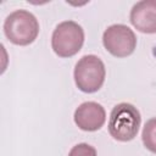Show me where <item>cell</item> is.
<instances>
[{
  "instance_id": "obj_1",
  "label": "cell",
  "mask_w": 156,
  "mask_h": 156,
  "mask_svg": "<svg viewBox=\"0 0 156 156\" xmlns=\"http://www.w3.org/2000/svg\"><path fill=\"white\" fill-rule=\"evenodd\" d=\"M140 122L141 117L138 108L132 104L121 102L111 111L108 133L118 141H130L136 136Z\"/></svg>"
},
{
  "instance_id": "obj_2",
  "label": "cell",
  "mask_w": 156,
  "mask_h": 156,
  "mask_svg": "<svg viewBox=\"0 0 156 156\" xmlns=\"http://www.w3.org/2000/svg\"><path fill=\"white\" fill-rule=\"evenodd\" d=\"M4 33L6 38L16 45H29L39 34V23L32 12L16 10L6 17Z\"/></svg>"
},
{
  "instance_id": "obj_3",
  "label": "cell",
  "mask_w": 156,
  "mask_h": 156,
  "mask_svg": "<svg viewBox=\"0 0 156 156\" xmlns=\"http://www.w3.org/2000/svg\"><path fill=\"white\" fill-rule=\"evenodd\" d=\"M84 30L74 21H63L56 26L51 37V48L60 57H71L83 46Z\"/></svg>"
},
{
  "instance_id": "obj_4",
  "label": "cell",
  "mask_w": 156,
  "mask_h": 156,
  "mask_svg": "<svg viewBox=\"0 0 156 156\" xmlns=\"http://www.w3.org/2000/svg\"><path fill=\"white\" fill-rule=\"evenodd\" d=\"M105 65L95 55L83 56L74 67L76 85L84 93L98 91L105 82Z\"/></svg>"
},
{
  "instance_id": "obj_5",
  "label": "cell",
  "mask_w": 156,
  "mask_h": 156,
  "mask_svg": "<svg viewBox=\"0 0 156 156\" xmlns=\"http://www.w3.org/2000/svg\"><path fill=\"white\" fill-rule=\"evenodd\" d=\"M105 49L116 57H127L136 48V37L134 32L124 24L110 26L102 35Z\"/></svg>"
},
{
  "instance_id": "obj_6",
  "label": "cell",
  "mask_w": 156,
  "mask_h": 156,
  "mask_svg": "<svg viewBox=\"0 0 156 156\" xmlns=\"http://www.w3.org/2000/svg\"><path fill=\"white\" fill-rule=\"evenodd\" d=\"M106 121L105 108L95 102L87 101L80 104L74 111V122L76 124L85 132H95L100 129Z\"/></svg>"
},
{
  "instance_id": "obj_7",
  "label": "cell",
  "mask_w": 156,
  "mask_h": 156,
  "mask_svg": "<svg viewBox=\"0 0 156 156\" xmlns=\"http://www.w3.org/2000/svg\"><path fill=\"white\" fill-rule=\"evenodd\" d=\"M130 23L141 33H156V0H143L136 2L129 15Z\"/></svg>"
},
{
  "instance_id": "obj_8",
  "label": "cell",
  "mask_w": 156,
  "mask_h": 156,
  "mask_svg": "<svg viewBox=\"0 0 156 156\" xmlns=\"http://www.w3.org/2000/svg\"><path fill=\"white\" fill-rule=\"evenodd\" d=\"M141 139L144 146L149 151L156 154V117L149 119L145 123L141 133Z\"/></svg>"
},
{
  "instance_id": "obj_9",
  "label": "cell",
  "mask_w": 156,
  "mask_h": 156,
  "mask_svg": "<svg viewBox=\"0 0 156 156\" xmlns=\"http://www.w3.org/2000/svg\"><path fill=\"white\" fill-rule=\"evenodd\" d=\"M68 156H96V150L89 144L80 143L71 149Z\"/></svg>"
}]
</instances>
